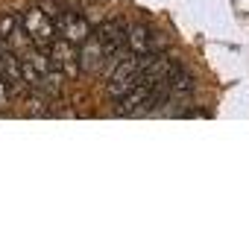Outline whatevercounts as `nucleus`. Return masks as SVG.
I'll use <instances>...</instances> for the list:
<instances>
[{
    "label": "nucleus",
    "instance_id": "5",
    "mask_svg": "<svg viewBox=\"0 0 249 234\" xmlns=\"http://www.w3.org/2000/svg\"><path fill=\"white\" fill-rule=\"evenodd\" d=\"M50 62H53V67L56 70H62L68 79H76L79 73H82V62H79V47L73 44V41H68V38H56L53 44H50Z\"/></svg>",
    "mask_w": 249,
    "mask_h": 234
},
{
    "label": "nucleus",
    "instance_id": "8",
    "mask_svg": "<svg viewBox=\"0 0 249 234\" xmlns=\"http://www.w3.org/2000/svg\"><path fill=\"white\" fill-rule=\"evenodd\" d=\"M56 27H59V33H62V38L73 41L76 47L91 35V24H88V18L79 15V12H73V9H62V12L56 15Z\"/></svg>",
    "mask_w": 249,
    "mask_h": 234
},
{
    "label": "nucleus",
    "instance_id": "10",
    "mask_svg": "<svg viewBox=\"0 0 249 234\" xmlns=\"http://www.w3.org/2000/svg\"><path fill=\"white\" fill-rule=\"evenodd\" d=\"M12 91H15V85H12L3 73H0V108L12 102Z\"/></svg>",
    "mask_w": 249,
    "mask_h": 234
},
{
    "label": "nucleus",
    "instance_id": "11",
    "mask_svg": "<svg viewBox=\"0 0 249 234\" xmlns=\"http://www.w3.org/2000/svg\"><path fill=\"white\" fill-rule=\"evenodd\" d=\"M0 67H3V47H0Z\"/></svg>",
    "mask_w": 249,
    "mask_h": 234
},
{
    "label": "nucleus",
    "instance_id": "9",
    "mask_svg": "<svg viewBox=\"0 0 249 234\" xmlns=\"http://www.w3.org/2000/svg\"><path fill=\"white\" fill-rule=\"evenodd\" d=\"M167 94H170V100H191V94H194V76L179 62H170V70H167Z\"/></svg>",
    "mask_w": 249,
    "mask_h": 234
},
{
    "label": "nucleus",
    "instance_id": "6",
    "mask_svg": "<svg viewBox=\"0 0 249 234\" xmlns=\"http://www.w3.org/2000/svg\"><path fill=\"white\" fill-rule=\"evenodd\" d=\"M94 33H97L103 50L108 53V59L117 65V62H120L117 56L126 50V24H123V21H103Z\"/></svg>",
    "mask_w": 249,
    "mask_h": 234
},
{
    "label": "nucleus",
    "instance_id": "7",
    "mask_svg": "<svg viewBox=\"0 0 249 234\" xmlns=\"http://www.w3.org/2000/svg\"><path fill=\"white\" fill-rule=\"evenodd\" d=\"M126 50L135 53V56H150V53H159L161 47H159L156 33L147 24L132 21V24H126Z\"/></svg>",
    "mask_w": 249,
    "mask_h": 234
},
{
    "label": "nucleus",
    "instance_id": "2",
    "mask_svg": "<svg viewBox=\"0 0 249 234\" xmlns=\"http://www.w3.org/2000/svg\"><path fill=\"white\" fill-rule=\"evenodd\" d=\"M79 62H82V73L88 76H108L114 70V62L108 59V53L103 50L97 33H91L82 44H79Z\"/></svg>",
    "mask_w": 249,
    "mask_h": 234
},
{
    "label": "nucleus",
    "instance_id": "4",
    "mask_svg": "<svg viewBox=\"0 0 249 234\" xmlns=\"http://www.w3.org/2000/svg\"><path fill=\"white\" fill-rule=\"evenodd\" d=\"M24 24H27V33H30V38H33L36 47H50L56 41V30L59 27L53 24V18L41 6H30L24 12Z\"/></svg>",
    "mask_w": 249,
    "mask_h": 234
},
{
    "label": "nucleus",
    "instance_id": "3",
    "mask_svg": "<svg viewBox=\"0 0 249 234\" xmlns=\"http://www.w3.org/2000/svg\"><path fill=\"white\" fill-rule=\"evenodd\" d=\"M0 47L3 50H12V53H27L33 44L30 33H27V24H24V15H3L0 18Z\"/></svg>",
    "mask_w": 249,
    "mask_h": 234
},
{
    "label": "nucleus",
    "instance_id": "1",
    "mask_svg": "<svg viewBox=\"0 0 249 234\" xmlns=\"http://www.w3.org/2000/svg\"><path fill=\"white\" fill-rule=\"evenodd\" d=\"M141 82H144V59L132 53L126 59H120L114 65V70L106 76V94H108V100L117 102Z\"/></svg>",
    "mask_w": 249,
    "mask_h": 234
}]
</instances>
